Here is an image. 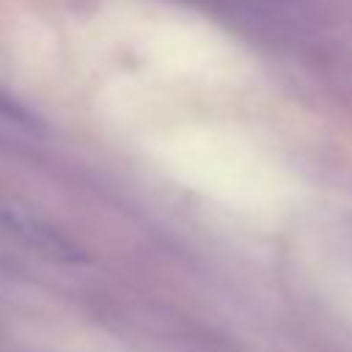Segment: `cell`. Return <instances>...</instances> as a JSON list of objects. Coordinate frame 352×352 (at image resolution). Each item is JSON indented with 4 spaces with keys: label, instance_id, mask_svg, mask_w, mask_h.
<instances>
[{
    "label": "cell",
    "instance_id": "1",
    "mask_svg": "<svg viewBox=\"0 0 352 352\" xmlns=\"http://www.w3.org/2000/svg\"><path fill=\"white\" fill-rule=\"evenodd\" d=\"M0 118H6V121H11V124H19V126H38V121H36V116L28 110V107H22L16 99H11L8 94H3L0 91Z\"/></svg>",
    "mask_w": 352,
    "mask_h": 352
}]
</instances>
